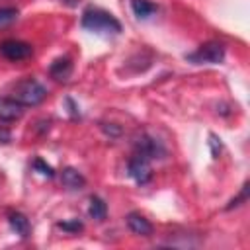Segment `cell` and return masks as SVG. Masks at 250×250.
I'll use <instances>...</instances> for the list:
<instances>
[{"label":"cell","instance_id":"cell-1","mask_svg":"<svg viewBox=\"0 0 250 250\" xmlns=\"http://www.w3.org/2000/svg\"><path fill=\"white\" fill-rule=\"evenodd\" d=\"M82 27L92 31V33H100V35H117L121 33V23L117 21L115 16H111L109 12L102 10V8H88L82 14Z\"/></svg>","mask_w":250,"mask_h":250},{"label":"cell","instance_id":"cell-2","mask_svg":"<svg viewBox=\"0 0 250 250\" xmlns=\"http://www.w3.org/2000/svg\"><path fill=\"white\" fill-rule=\"evenodd\" d=\"M12 98L20 102L23 107H29V105L33 107V105H39L47 98V88L33 78H25L14 86Z\"/></svg>","mask_w":250,"mask_h":250},{"label":"cell","instance_id":"cell-3","mask_svg":"<svg viewBox=\"0 0 250 250\" xmlns=\"http://www.w3.org/2000/svg\"><path fill=\"white\" fill-rule=\"evenodd\" d=\"M186 59L193 64H203V62H211V64H219L225 61V45L219 41H207L203 43L197 51L186 55Z\"/></svg>","mask_w":250,"mask_h":250},{"label":"cell","instance_id":"cell-4","mask_svg":"<svg viewBox=\"0 0 250 250\" xmlns=\"http://www.w3.org/2000/svg\"><path fill=\"white\" fill-rule=\"evenodd\" d=\"M127 174L135 180V184L139 186H146L150 180H152V168H150V162L148 158L141 156V154H135L129 164H127Z\"/></svg>","mask_w":250,"mask_h":250},{"label":"cell","instance_id":"cell-5","mask_svg":"<svg viewBox=\"0 0 250 250\" xmlns=\"http://www.w3.org/2000/svg\"><path fill=\"white\" fill-rule=\"evenodd\" d=\"M0 55L8 61H23L27 57L33 55V47L25 41H18V39H6L0 43Z\"/></svg>","mask_w":250,"mask_h":250},{"label":"cell","instance_id":"cell-6","mask_svg":"<svg viewBox=\"0 0 250 250\" xmlns=\"http://www.w3.org/2000/svg\"><path fill=\"white\" fill-rule=\"evenodd\" d=\"M135 150H137V154H141L148 160L150 158H164V154H166V148L160 145V141L152 139L146 133H141L135 139Z\"/></svg>","mask_w":250,"mask_h":250},{"label":"cell","instance_id":"cell-7","mask_svg":"<svg viewBox=\"0 0 250 250\" xmlns=\"http://www.w3.org/2000/svg\"><path fill=\"white\" fill-rule=\"evenodd\" d=\"M23 115V105L14 98H0V121H16Z\"/></svg>","mask_w":250,"mask_h":250},{"label":"cell","instance_id":"cell-8","mask_svg":"<svg viewBox=\"0 0 250 250\" xmlns=\"http://www.w3.org/2000/svg\"><path fill=\"white\" fill-rule=\"evenodd\" d=\"M61 182H62V186H64L66 189H70V191H78V189H82V188L86 186V178H84L76 168H72V166H66V168L61 172Z\"/></svg>","mask_w":250,"mask_h":250},{"label":"cell","instance_id":"cell-9","mask_svg":"<svg viewBox=\"0 0 250 250\" xmlns=\"http://www.w3.org/2000/svg\"><path fill=\"white\" fill-rule=\"evenodd\" d=\"M49 74L59 82H66L72 74V61L68 57H61V59L53 61L49 66Z\"/></svg>","mask_w":250,"mask_h":250},{"label":"cell","instance_id":"cell-10","mask_svg":"<svg viewBox=\"0 0 250 250\" xmlns=\"http://www.w3.org/2000/svg\"><path fill=\"white\" fill-rule=\"evenodd\" d=\"M127 227L135 232V234H141V236H150L152 234V225L148 219H145L141 213L133 211L127 215Z\"/></svg>","mask_w":250,"mask_h":250},{"label":"cell","instance_id":"cell-11","mask_svg":"<svg viewBox=\"0 0 250 250\" xmlns=\"http://www.w3.org/2000/svg\"><path fill=\"white\" fill-rule=\"evenodd\" d=\"M8 223L12 227V230L16 234H20L21 238H27L29 236V219L20 213V211H10L8 213Z\"/></svg>","mask_w":250,"mask_h":250},{"label":"cell","instance_id":"cell-12","mask_svg":"<svg viewBox=\"0 0 250 250\" xmlns=\"http://www.w3.org/2000/svg\"><path fill=\"white\" fill-rule=\"evenodd\" d=\"M88 215L94 219V221H104L105 215H107V205L102 197L98 195H92L88 199Z\"/></svg>","mask_w":250,"mask_h":250},{"label":"cell","instance_id":"cell-13","mask_svg":"<svg viewBox=\"0 0 250 250\" xmlns=\"http://www.w3.org/2000/svg\"><path fill=\"white\" fill-rule=\"evenodd\" d=\"M131 8H133V14L139 18V20H148L152 14H156V4L148 2V0H131Z\"/></svg>","mask_w":250,"mask_h":250},{"label":"cell","instance_id":"cell-14","mask_svg":"<svg viewBox=\"0 0 250 250\" xmlns=\"http://www.w3.org/2000/svg\"><path fill=\"white\" fill-rule=\"evenodd\" d=\"M31 166H33V170H35V172H39V174H41V176H45V178H53V176H55L53 166H49L43 158H35V160L31 162Z\"/></svg>","mask_w":250,"mask_h":250},{"label":"cell","instance_id":"cell-15","mask_svg":"<svg viewBox=\"0 0 250 250\" xmlns=\"http://www.w3.org/2000/svg\"><path fill=\"white\" fill-rule=\"evenodd\" d=\"M61 230H64V232H70V234H76V232H80L82 229H84V225H82V221H78V219H70V221H61L59 225H57Z\"/></svg>","mask_w":250,"mask_h":250},{"label":"cell","instance_id":"cell-16","mask_svg":"<svg viewBox=\"0 0 250 250\" xmlns=\"http://www.w3.org/2000/svg\"><path fill=\"white\" fill-rule=\"evenodd\" d=\"M16 20H18V10L16 8H0V27L10 25Z\"/></svg>","mask_w":250,"mask_h":250},{"label":"cell","instance_id":"cell-17","mask_svg":"<svg viewBox=\"0 0 250 250\" xmlns=\"http://www.w3.org/2000/svg\"><path fill=\"white\" fill-rule=\"evenodd\" d=\"M246 197H248V182H246V184L242 186V189H240V193H238V195H236V197H234V199H232V201H230V203L227 205V209H232V207H236V205H240L242 201H246Z\"/></svg>","mask_w":250,"mask_h":250},{"label":"cell","instance_id":"cell-18","mask_svg":"<svg viewBox=\"0 0 250 250\" xmlns=\"http://www.w3.org/2000/svg\"><path fill=\"white\" fill-rule=\"evenodd\" d=\"M102 129H104L107 135H111V137H117V135L121 133V129H119V127H111V123H102Z\"/></svg>","mask_w":250,"mask_h":250},{"label":"cell","instance_id":"cell-19","mask_svg":"<svg viewBox=\"0 0 250 250\" xmlns=\"http://www.w3.org/2000/svg\"><path fill=\"white\" fill-rule=\"evenodd\" d=\"M209 139H211L209 143H211V152H213V158H219V150H221V143L217 145V137H215V135H211Z\"/></svg>","mask_w":250,"mask_h":250},{"label":"cell","instance_id":"cell-20","mask_svg":"<svg viewBox=\"0 0 250 250\" xmlns=\"http://www.w3.org/2000/svg\"><path fill=\"white\" fill-rule=\"evenodd\" d=\"M10 141H12V133H10V129L0 127V143L6 145V143H10Z\"/></svg>","mask_w":250,"mask_h":250}]
</instances>
